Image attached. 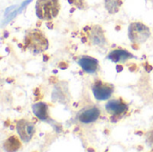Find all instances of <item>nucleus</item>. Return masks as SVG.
Here are the masks:
<instances>
[{
    "label": "nucleus",
    "instance_id": "nucleus-2",
    "mask_svg": "<svg viewBox=\"0 0 153 152\" xmlns=\"http://www.w3.org/2000/svg\"><path fill=\"white\" fill-rule=\"evenodd\" d=\"M35 11L37 16L40 20L50 21L59 13V0H37Z\"/></svg>",
    "mask_w": 153,
    "mask_h": 152
},
{
    "label": "nucleus",
    "instance_id": "nucleus-1",
    "mask_svg": "<svg viewBox=\"0 0 153 152\" xmlns=\"http://www.w3.org/2000/svg\"><path fill=\"white\" fill-rule=\"evenodd\" d=\"M24 47L32 54H40L48 47V41L43 31L39 29H33L26 32L24 36Z\"/></svg>",
    "mask_w": 153,
    "mask_h": 152
},
{
    "label": "nucleus",
    "instance_id": "nucleus-10",
    "mask_svg": "<svg viewBox=\"0 0 153 152\" xmlns=\"http://www.w3.org/2000/svg\"><path fill=\"white\" fill-rule=\"evenodd\" d=\"M133 57H134V56L130 52H128L125 49L112 50L108 56V58L114 63H125Z\"/></svg>",
    "mask_w": 153,
    "mask_h": 152
},
{
    "label": "nucleus",
    "instance_id": "nucleus-14",
    "mask_svg": "<svg viewBox=\"0 0 153 152\" xmlns=\"http://www.w3.org/2000/svg\"><path fill=\"white\" fill-rule=\"evenodd\" d=\"M67 1L71 5H74L79 9L85 8V1L84 0H67Z\"/></svg>",
    "mask_w": 153,
    "mask_h": 152
},
{
    "label": "nucleus",
    "instance_id": "nucleus-13",
    "mask_svg": "<svg viewBox=\"0 0 153 152\" xmlns=\"http://www.w3.org/2000/svg\"><path fill=\"white\" fill-rule=\"evenodd\" d=\"M122 2L120 0H105V6L106 9L110 13H116L118 12Z\"/></svg>",
    "mask_w": 153,
    "mask_h": 152
},
{
    "label": "nucleus",
    "instance_id": "nucleus-9",
    "mask_svg": "<svg viewBox=\"0 0 153 152\" xmlns=\"http://www.w3.org/2000/svg\"><path fill=\"white\" fill-rule=\"evenodd\" d=\"M78 65L87 73H96L99 70V61L89 56H82L78 60Z\"/></svg>",
    "mask_w": 153,
    "mask_h": 152
},
{
    "label": "nucleus",
    "instance_id": "nucleus-4",
    "mask_svg": "<svg viewBox=\"0 0 153 152\" xmlns=\"http://www.w3.org/2000/svg\"><path fill=\"white\" fill-rule=\"evenodd\" d=\"M91 90L96 99L107 100L111 97L114 91V86L102 81H95L91 86Z\"/></svg>",
    "mask_w": 153,
    "mask_h": 152
},
{
    "label": "nucleus",
    "instance_id": "nucleus-8",
    "mask_svg": "<svg viewBox=\"0 0 153 152\" xmlns=\"http://www.w3.org/2000/svg\"><path fill=\"white\" fill-rule=\"evenodd\" d=\"M88 39L91 43V45L103 47L107 45V39L105 37L104 31L100 26H93L88 28Z\"/></svg>",
    "mask_w": 153,
    "mask_h": 152
},
{
    "label": "nucleus",
    "instance_id": "nucleus-12",
    "mask_svg": "<svg viewBox=\"0 0 153 152\" xmlns=\"http://www.w3.org/2000/svg\"><path fill=\"white\" fill-rule=\"evenodd\" d=\"M4 147L8 151H17L21 147V142L16 136H11L6 140V142L4 144Z\"/></svg>",
    "mask_w": 153,
    "mask_h": 152
},
{
    "label": "nucleus",
    "instance_id": "nucleus-6",
    "mask_svg": "<svg viewBox=\"0 0 153 152\" xmlns=\"http://www.w3.org/2000/svg\"><path fill=\"white\" fill-rule=\"evenodd\" d=\"M100 116V110L98 107H87L82 109L77 114V120L82 124H91L99 119Z\"/></svg>",
    "mask_w": 153,
    "mask_h": 152
},
{
    "label": "nucleus",
    "instance_id": "nucleus-3",
    "mask_svg": "<svg viewBox=\"0 0 153 152\" xmlns=\"http://www.w3.org/2000/svg\"><path fill=\"white\" fill-rule=\"evenodd\" d=\"M151 37L150 29L143 23L132 22L128 28V38L134 44H142Z\"/></svg>",
    "mask_w": 153,
    "mask_h": 152
},
{
    "label": "nucleus",
    "instance_id": "nucleus-11",
    "mask_svg": "<svg viewBox=\"0 0 153 152\" xmlns=\"http://www.w3.org/2000/svg\"><path fill=\"white\" fill-rule=\"evenodd\" d=\"M33 114L41 121H47L48 119V105L44 102H39L32 105Z\"/></svg>",
    "mask_w": 153,
    "mask_h": 152
},
{
    "label": "nucleus",
    "instance_id": "nucleus-5",
    "mask_svg": "<svg viewBox=\"0 0 153 152\" xmlns=\"http://www.w3.org/2000/svg\"><path fill=\"white\" fill-rule=\"evenodd\" d=\"M16 130L20 139L23 142H29L35 133V125L30 121L22 119L17 122Z\"/></svg>",
    "mask_w": 153,
    "mask_h": 152
},
{
    "label": "nucleus",
    "instance_id": "nucleus-7",
    "mask_svg": "<svg viewBox=\"0 0 153 152\" xmlns=\"http://www.w3.org/2000/svg\"><path fill=\"white\" fill-rule=\"evenodd\" d=\"M107 112L114 117H120L124 116L127 110L128 106L122 99H111L108 101L105 106Z\"/></svg>",
    "mask_w": 153,
    "mask_h": 152
}]
</instances>
